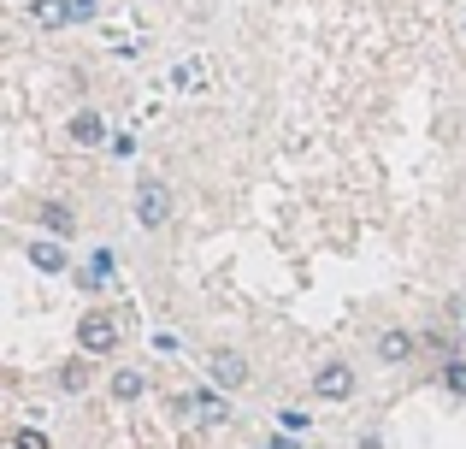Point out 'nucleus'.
Segmentation results:
<instances>
[{"mask_svg":"<svg viewBox=\"0 0 466 449\" xmlns=\"http://www.w3.org/2000/svg\"><path fill=\"white\" fill-rule=\"evenodd\" d=\"M30 18L42 24V30H66V24H71V0H35Z\"/></svg>","mask_w":466,"mask_h":449,"instance_id":"9d476101","label":"nucleus"},{"mask_svg":"<svg viewBox=\"0 0 466 449\" xmlns=\"http://www.w3.org/2000/svg\"><path fill=\"white\" fill-rule=\"evenodd\" d=\"M313 396L319 403H349L354 396V367L349 361H325V367L313 372Z\"/></svg>","mask_w":466,"mask_h":449,"instance_id":"7ed1b4c3","label":"nucleus"},{"mask_svg":"<svg viewBox=\"0 0 466 449\" xmlns=\"http://www.w3.org/2000/svg\"><path fill=\"white\" fill-rule=\"evenodd\" d=\"M59 391H66V396L89 391V355H77V361H66V367H59Z\"/></svg>","mask_w":466,"mask_h":449,"instance_id":"f8f14e48","label":"nucleus"},{"mask_svg":"<svg viewBox=\"0 0 466 449\" xmlns=\"http://www.w3.org/2000/svg\"><path fill=\"white\" fill-rule=\"evenodd\" d=\"M278 426H284V432H296V438H301V432H308V414H301V408H284V414H278Z\"/></svg>","mask_w":466,"mask_h":449,"instance_id":"2eb2a0df","label":"nucleus"},{"mask_svg":"<svg viewBox=\"0 0 466 449\" xmlns=\"http://www.w3.org/2000/svg\"><path fill=\"white\" fill-rule=\"evenodd\" d=\"M443 391H449V396H466V361H461V355L443 367Z\"/></svg>","mask_w":466,"mask_h":449,"instance_id":"4468645a","label":"nucleus"},{"mask_svg":"<svg viewBox=\"0 0 466 449\" xmlns=\"http://www.w3.org/2000/svg\"><path fill=\"white\" fill-rule=\"evenodd\" d=\"M66 137L77 142V148H101V142H106V118H101V113H89V107H83V113H71Z\"/></svg>","mask_w":466,"mask_h":449,"instance_id":"423d86ee","label":"nucleus"},{"mask_svg":"<svg viewBox=\"0 0 466 449\" xmlns=\"http://www.w3.org/2000/svg\"><path fill=\"white\" fill-rule=\"evenodd\" d=\"M183 408H189V414H201V420H213V426L225 420V403H218V384H213V391H195Z\"/></svg>","mask_w":466,"mask_h":449,"instance_id":"ddd939ff","label":"nucleus"},{"mask_svg":"<svg viewBox=\"0 0 466 449\" xmlns=\"http://www.w3.org/2000/svg\"><path fill=\"white\" fill-rule=\"evenodd\" d=\"M106 278H113V249H95V254H89V266L77 272V284H83V290H101Z\"/></svg>","mask_w":466,"mask_h":449,"instance_id":"9b49d317","label":"nucleus"},{"mask_svg":"<svg viewBox=\"0 0 466 449\" xmlns=\"http://www.w3.org/2000/svg\"><path fill=\"white\" fill-rule=\"evenodd\" d=\"M106 391H113V396H118V403H137V396H142V391H148V379H142V372H137V367H118V372H113V379H106Z\"/></svg>","mask_w":466,"mask_h":449,"instance_id":"1a4fd4ad","label":"nucleus"},{"mask_svg":"<svg viewBox=\"0 0 466 449\" xmlns=\"http://www.w3.org/2000/svg\"><path fill=\"white\" fill-rule=\"evenodd\" d=\"M77 349H83V355H113V349H118V320L101 313V308H89L77 320Z\"/></svg>","mask_w":466,"mask_h":449,"instance_id":"f03ea898","label":"nucleus"},{"mask_svg":"<svg viewBox=\"0 0 466 449\" xmlns=\"http://www.w3.org/2000/svg\"><path fill=\"white\" fill-rule=\"evenodd\" d=\"M130 213H137L142 230H166V225H171V189L159 184V178H142V184H137V201H130Z\"/></svg>","mask_w":466,"mask_h":449,"instance_id":"f257e3e1","label":"nucleus"},{"mask_svg":"<svg viewBox=\"0 0 466 449\" xmlns=\"http://www.w3.org/2000/svg\"><path fill=\"white\" fill-rule=\"evenodd\" d=\"M378 361H384V367H408L413 361V332H401V325H390V332H378Z\"/></svg>","mask_w":466,"mask_h":449,"instance_id":"39448f33","label":"nucleus"},{"mask_svg":"<svg viewBox=\"0 0 466 449\" xmlns=\"http://www.w3.org/2000/svg\"><path fill=\"white\" fill-rule=\"evenodd\" d=\"M24 254H30L35 272H66V266H71V254H66V242H59V237H35Z\"/></svg>","mask_w":466,"mask_h":449,"instance_id":"0eeeda50","label":"nucleus"},{"mask_svg":"<svg viewBox=\"0 0 466 449\" xmlns=\"http://www.w3.org/2000/svg\"><path fill=\"white\" fill-rule=\"evenodd\" d=\"M207 379H213L218 391H242V384H248V355H237V349H213V355H207Z\"/></svg>","mask_w":466,"mask_h":449,"instance_id":"20e7f679","label":"nucleus"},{"mask_svg":"<svg viewBox=\"0 0 466 449\" xmlns=\"http://www.w3.org/2000/svg\"><path fill=\"white\" fill-rule=\"evenodd\" d=\"M266 449H301L296 432H278V438H266Z\"/></svg>","mask_w":466,"mask_h":449,"instance_id":"f3484780","label":"nucleus"},{"mask_svg":"<svg viewBox=\"0 0 466 449\" xmlns=\"http://www.w3.org/2000/svg\"><path fill=\"white\" fill-rule=\"evenodd\" d=\"M42 230H47V237H59V242H66L71 230H77V213H71L66 201H42Z\"/></svg>","mask_w":466,"mask_h":449,"instance_id":"6e6552de","label":"nucleus"},{"mask_svg":"<svg viewBox=\"0 0 466 449\" xmlns=\"http://www.w3.org/2000/svg\"><path fill=\"white\" fill-rule=\"evenodd\" d=\"M18 449H47V444H42V432H18Z\"/></svg>","mask_w":466,"mask_h":449,"instance_id":"a211bd4d","label":"nucleus"},{"mask_svg":"<svg viewBox=\"0 0 466 449\" xmlns=\"http://www.w3.org/2000/svg\"><path fill=\"white\" fill-rule=\"evenodd\" d=\"M101 12V0H71V24H89Z\"/></svg>","mask_w":466,"mask_h":449,"instance_id":"dca6fc26","label":"nucleus"}]
</instances>
